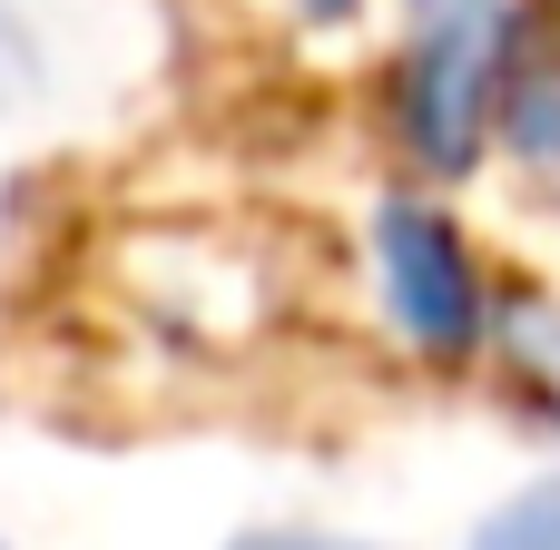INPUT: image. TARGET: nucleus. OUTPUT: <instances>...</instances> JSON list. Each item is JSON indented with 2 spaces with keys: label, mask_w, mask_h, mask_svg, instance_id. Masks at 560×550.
Returning <instances> with one entry per match:
<instances>
[{
  "label": "nucleus",
  "mask_w": 560,
  "mask_h": 550,
  "mask_svg": "<svg viewBox=\"0 0 560 550\" xmlns=\"http://www.w3.org/2000/svg\"><path fill=\"white\" fill-rule=\"evenodd\" d=\"M364 0H285V20H305V30H345Z\"/></svg>",
  "instance_id": "7"
},
{
  "label": "nucleus",
  "mask_w": 560,
  "mask_h": 550,
  "mask_svg": "<svg viewBox=\"0 0 560 550\" xmlns=\"http://www.w3.org/2000/svg\"><path fill=\"white\" fill-rule=\"evenodd\" d=\"M217 550H374V541H345V531H305V522H276V531H236Z\"/></svg>",
  "instance_id": "6"
},
{
  "label": "nucleus",
  "mask_w": 560,
  "mask_h": 550,
  "mask_svg": "<svg viewBox=\"0 0 560 550\" xmlns=\"http://www.w3.org/2000/svg\"><path fill=\"white\" fill-rule=\"evenodd\" d=\"M532 10L541 0H404V30L384 49V138L413 187L443 197L492 167Z\"/></svg>",
  "instance_id": "1"
},
{
  "label": "nucleus",
  "mask_w": 560,
  "mask_h": 550,
  "mask_svg": "<svg viewBox=\"0 0 560 550\" xmlns=\"http://www.w3.org/2000/svg\"><path fill=\"white\" fill-rule=\"evenodd\" d=\"M472 550H560V472L551 482H522L512 502H492L472 522Z\"/></svg>",
  "instance_id": "5"
},
{
  "label": "nucleus",
  "mask_w": 560,
  "mask_h": 550,
  "mask_svg": "<svg viewBox=\"0 0 560 550\" xmlns=\"http://www.w3.org/2000/svg\"><path fill=\"white\" fill-rule=\"evenodd\" d=\"M354 256H364V305L374 325L433 364V374H463L502 344V285H492V256L472 246L463 207L433 197V187H384L354 226Z\"/></svg>",
  "instance_id": "2"
},
{
  "label": "nucleus",
  "mask_w": 560,
  "mask_h": 550,
  "mask_svg": "<svg viewBox=\"0 0 560 550\" xmlns=\"http://www.w3.org/2000/svg\"><path fill=\"white\" fill-rule=\"evenodd\" d=\"M502 157H522L532 177H560V20L532 10L512 98H502Z\"/></svg>",
  "instance_id": "3"
},
{
  "label": "nucleus",
  "mask_w": 560,
  "mask_h": 550,
  "mask_svg": "<svg viewBox=\"0 0 560 550\" xmlns=\"http://www.w3.org/2000/svg\"><path fill=\"white\" fill-rule=\"evenodd\" d=\"M502 374L522 384V403L551 423V443H560V305H532V295H512L502 305Z\"/></svg>",
  "instance_id": "4"
},
{
  "label": "nucleus",
  "mask_w": 560,
  "mask_h": 550,
  "mask_svg": "<svg viewBox=\"0 0 560 550\" xmlns=\"http://www.w3.org/2000/svg\"><path fill=\"white\" fill-rule=\"evenodd\" d=\"M0 550H10V541H0Z\"/></svg>",
  "instance_id": "8"
}]
</instances>
